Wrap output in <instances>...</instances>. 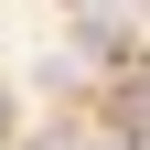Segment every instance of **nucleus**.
Here are the masks:
<instances>
[{
  "instance_id": "1",
  "label": "nucleus",
  "mask_w": 150,
  "mask_h": 150,
  "mask_svg": "<svg viewBox=\"0 0 150 150\" xmlns=\"http://www.w3.org/2000/svg\"><path fill=\"white\" fill-rule=\"evenodd\" d=\"M118 118H129V129H150V86H129V97H118Z\"/></svg>"
},
{
  "instance_id": "2",
  "label": "nucleus",
  "mask_w": 150,
  "mask_h": 150,
  "mask_svg": "<svg viewBox=\"0 0 150 150\" xmlns=\"http://www.w3.org/2000/svg\"><path fill=\"white\" fill-rule=\"evenodd\" d=\"M0 139H11V97H0Z\"/></svg>"
}]
</instances>
